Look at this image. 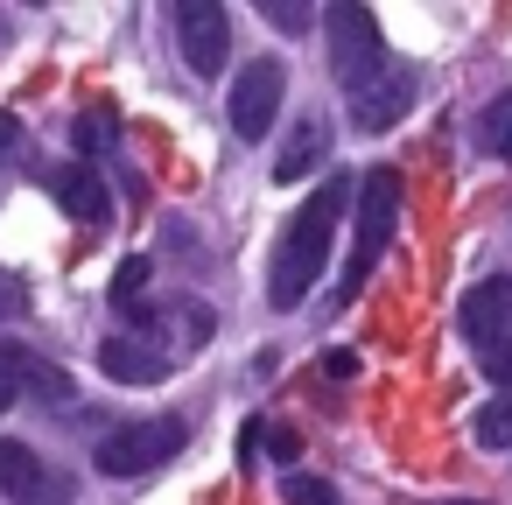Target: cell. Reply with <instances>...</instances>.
<instances>
[{
  "mask_svg": "<svg viewBox=\"0 0 512 505\" xmlns=\"http://www.w3.org/2000/svg\"><path fill=\"white\" fill-rule=\"evenodd\" d=\"M344 211H351V176H330V183L288 218V232H281V246H274V267H267V302H274V309H302V295L323 281L330 232H337Z\"/></svg>",
  "mask_w": 512,
  "mask_h": 505,
  "instance_id": "6da1fadb",
  "label": "cell"
},
{
  "mask_svg": "<svg viewBox=\"0 0 512 505\" xmlns=\"http://www.w3.org/2000/svg\"><path fill=\"white\" fill-rule=\"evenodd\" d=\"M393 225H400V169H365V183H358V225H351V260H344L337 302H351L372 281V267L393 246Z\"/></svg>",
  "mask_w": 512,
  "mask_h": 505,
  "instance_id": "7a4b0ae2",
  "label": "cell"
},
{
  "mask_svg": "<svg viewBox=\"0 0 512 505\" xmlns=\"http://www.w3.org/2000/svg\"><path fill=\"white\" fill-rule=\"evenodd\" d=\"M323 36H330V71L344 92H358L365 78H379L393 64L386 36H379V15L365 8V0H337V8L323 15Z\"/></svg>",
  "mask_w": 512,
  "mask_h": 505,
  "instance_id": "3957f363",
  "label": "cell"
},
{
  "mask_svg": "<svg viewBox=\"0 0 512 505\" xmlns=\"http://www.w3.org/2000/svg\"><path fill=\"white\" fill-rule=\"evenodd\" d=\"M183 442H190V428H183L176 414H148V421H120V428H106V442H99L92 456H99L106 477H148V470H162Z\"/></svg>",
  "mask_w": 512,
  "mask_h": 505,
  "instance_id": "277c9868",
  "label": "cell"
},
{
  "mask_svg": "<svg viewBox=\"0 0 512 505\" xmlns=\"http://www.w3.org/2000/svg\"><path fill=\"white\" fill-rule=\"evenodd\" d=\"M281 99H288V71H281V57H253V64L232 78V99H225L232 134H239V141H267Z\"/></svg>",
  "mask_w": 512,
  "mask_h": 505,
  "instance_id": "5b68a950",
  "label": "cell"
},
{
  "mask_svg": "<svg viewBox=\"0 0 512 505\" xmlns=\"http://www.w3.org/2000/svg\"><path fill=\"white\" fill-rule=\"evenodd\" d=\"M176 43H183V64H190L197 78H218L225 57H232V22H225V8H218V0H183V8H176Z\"/></svg>",
  "mask_w": 512,
  "mask_h": 505,
  "instance_id": "8992f818",
  "label": "cell"
},
{
  "mask_svg": "<svg viewBox=\"0 0 512 505\" xmlns=\"http://www.w3.org/2000/svg\"><path fill=\"white\" fill-rule=\"evenodd\" d=\"M344 99H351V127H358V134H393V127H400V113L414 106V64H400V57H393L379 78H365V85H358V92H344Z\"/></svg>",
  "mask_w": 512,
  "mask_h": 505,
  "instance_id": "52a82bcc",
  "label": "cell"
},
{
  "mask_svg": "<svg viewBox=\"0 0 512 505\" xmlns=\"http://www.w3.org/2000/svg\"><path fill=\"white\" fill-rule=\"evenodd\" d=\"M64 491H71V484L50 477V463H43L36 442L0 435V498H8V505H57Z\"/></svg>",
  "mask_w": 512,
  "mask_h": 505,
  "instance_id": "ba28073f",
  "label": "cell"
},
{
  "mask_svg": "<svg viewBox=\"0 0 512 505\" xmlns=\"http://www.w3.org/2000/svg\"><path fill=\"white\" fill-rule=\"evenodd\" d=\"M463 337L477 351H505L512 344V274H491L463 295Z\"/></svg>",
  "mask_w": 512,
  "mask_h": 505,
  "instance_id": "9c48e42d",
  "label": "cell"
},
{
  "mask_svg": "<svg viewBox=\"0 0 512 505\" xmlns=\"http://www.w3.org/2000/svg\"><path fill=\"white\" fill-rule=\"evenodd\" d=\"M323 162H330V120H323V113H302V120L288 127L281 155H274V183H302V176H316Z\"/></svg>",
  "mask_w": 512,
  "mask_h": 505,
  "instance_id": "30bf717a",
  "label": "cell"
},
{
  "mask_svg": "<svg viewBox=\"0 0 512 505\" xmlns=\"http://www.w3.org/2000/svg\"><path fill=\"white\" fill-rule=\"evenodd\" d=\"M99 372L120 379V386H155V379H169V351H155L148 337H106Z\"/></svg>",
  "mask_w": 512,
  "mask_h": 505,
  "instance_id": "8fae6325",
  "label": "cell"
},
{
  "mask_svg": "<svg viewBox=\"0 0 512 505\" xmlns=\"http://www.w3.org/2000/svg\"><path fill=\"white\" fill-rule=\"evenodd\" d=\"M0 372H8L22 393H36V400H57V407L71 400V379H64L50 358H36L29 344H15V337H0Z\"/></svg>",
  "mask_w": 512,
  "mask_h": 505,
  "instance_id": "7c38bea8",
  "label": "cell"
},
{
  "mask_svg": "<svg viewBox=\"0 0 512 505\" xmlns=\"http://www.w3.org/2000/svg\"><path fill=\"white\" fill-rule=\"evenodd\" d=\"M43 190H50L78 225H99V218H106V176H99V169H57V176H43Z\"/></svg>",
  "mask_w": 512,
  "mask_h": 505,
  "instance_id": "4fadbf2b",
  "label": "cell"
},
{
  "mask_svg": "<svg viewBox=\"0 0 512 505\" xmlns=\"http://www.w3.org/2000/svg\"><path fill=\"white\" fill-rule=\"evenodd\" d=\"M477 141H484L491 155H505V162H512V85H505V92L477 113Z\"/></svg>",
  "mask_w": 512,
  "mask_h": 505,
  "instance_id": "5bb4252c",
  "label": "cell"
},
{
  "mask_svg": "<svg viewBox=\"0 0 512 505\" xmlns=\"http://www.w3.org/2000/svg\"><path fill=\"white\" fill-rule=\"evenodd\" d=\"M470 428H477V442H484V449H512V393H498V400H484Z\"/></svg>",
  "mask_w": 512,
  "mask_h": 505,
  "instance_id": "9a60e30c",
  "label": "cell"
},
{
  "mask_svg": "<svg viewBox=\"0 0 512 505\" xmlns=\"http://www.w3.org/2000/svg\"><path fill=\"white\" fill-rule=\"evenodd\" d=\"M148 274H155V267H148L141 253H134V260H120V274H113V302H120L127 316L141 309V295H148Z\"/></svg>",
  "mask_w": 512,
  "mask_h": 505,
  "instance_id": "2e32d148",
  "label": "cell"
},
{
  "mask_svg": "<svg viewBox=\"0 0 512 505\" xmlns=\"http://www.w3.org/2000/svg\"><path fill=\"white\" fill-rule=\"evenodd\" d=\"M71 141H78L85 155H99V148H113V141H120V120H113V113H78Z\"/></svg>",
  "mask_w": 512,
  "mask_h": 505,
  "instance_id": "e0dca14e",
  "label": "cell"
},
{
  "mask_svg": "<svg viewBox=\"0 0 512 505\" xmlns=\"http://www.w3.org/2000/svg\"><path fill=\"white\" fill-rule=\"evenodd\" d=\"M281 498H288V505H337V491H330L323 477H302V470L281 477Z\"/></svg>",
  "mask_w": 512,
  "mask_h": 505,
  "instance_id": "ac0fdd59",
  "label": "cell"
},
{
  "mask_svg": "<svg viewBox=\"0 0 512 505\" xmlns=\"http://www.w3.org/2000/svg\"><path fill=\"white\" fill-rule=\"evenodd\" d=\"M274 29H309V8H295V0H267V8H260Z\"/></svg>",
  "mask_w": 512,
  "mask_h": 505,
  "instance_id": "d6986e66",
  "label": "cell"
},
{
  "mask_svg": "<svg viewBox=\"0 0 512 505\" xmlns=\"http://www.w3.org/2000/svg\"><path fill=\"white\" fill-rule=\"evenodd\" d=\"M484 379L512 393V344H505V351H484Z\"/></svg>",
  "mask_w": 512,
  "mask_h": 505,
  "instance_id": "ffe728a7",
  "label": "cell"
},
{
  "mask_svg": "<svg viewBox=\"0 0 512 505\" xmlns=\"http://www.w3.org/2000/svg\"><path fill=\"white\" fill-rule=\"evenodd\" d=\"M267 442H274V456H281V463H295V456H302V442H295V428H274Z\"/></svg>",
  "mask_w": 512,
  "mask_h": 505,
  "instance_id": "44dd1931",
  "label": "cell"
},
{
  "mask_svg": "<svg viewBox=\"0 0 512 505\" xmlns=\"http://www.w3.org/2000/svg\"><path fill=\"white\" fill-rule=\"evenodd\" d=\"M22 148V120L15 113H0V155H15Z\"/></svg>",
  "mask_w": 512,
  "mask_h": 505,
  "instance_id": "7402d4cb",
  "label": "cell"
},
{
  "mask_svg": "<svg viewBox=\"0 0 512 505\" xmlns=\"http://www.w3.org/2000/svg\"><path fill=\"white\" fill-rule=\"evenodd\" d=\"M323 372H330V379H351V372H358V358H351V351H330V358H323Z\"/></svg>",
  "mask_w": 512,
  "mask_h": 505,
  "instance_id": "603a6c76",
  "label": "cell"
},
{
  "mask_svg": "<svg viewBox=\"0 0 512 505\" xmlns=\"http://www.w3.org/2000/svg\"><path fill=\"white\" fill-rule=\"evenodd\" d=\"M22 309H29V295H22V288H0V316H22Z\"/></svg>",
  "mask_w": 512,
  "mask_h": 505,
  "instance_id": "cb8c5ba5",
  "label": "cell"
},
{
  "mask_svg": "<svg viewBox=\"0 0 512 505\" xmlns=\"http://www.w3.org/2000/svg\"><path fill=\"white\" fill-rule=\"evenodd\" d=\"M15 400H22V386H15V379H8V372H0V414H8V407H15Z\"/></svg>",
  "mask_w": 512,
  "mask_h": 505,
  "instance_id": "d4e9b609",
  "label": "cell"
}]
</instances>
